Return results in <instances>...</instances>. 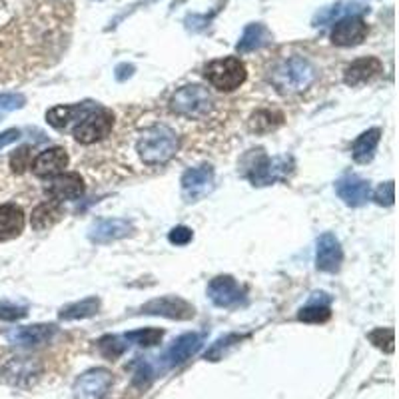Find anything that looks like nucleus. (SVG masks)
<instances>
[{
    "instance_id": "19",
    "label": "nucleus",
    "mask_w": 399,
    "mask_h": 399,
    "mask_svg": "<svg viewBox=\"0 0 399 399\" xmlns=\"http://www.w3.org/2000/svg\"><path fill=\"white\" fill-rule=\"evenodd\" d=\"M381 72H383V64L375 56L353 60L343 72V82L353 88V86H359V84H366L369 80H373Z\"/></svg>"
},
{
    "instance_id": "28",
    "label": "nucleus",
    "mask_w": 399,
    "mask_h": 399,
    "mask_svg": "<svg viewBox=\"0 0 399 399\" xmlns=\"http://www.w3.org/2000/svg\"><path fill=\"white\" fill-rule=\"evenodd\" d=\"M281 122H284V114L281 112H276V110H258L249 118V130L258 132V134H264V132H271V130L281 126Z\"/></svg>"
},
{
    "instance_id": "14",
    "label": "nucleus",
    "mask_w": 399,
    "mask_h": 399,
    "mask_svg": "<svg viewBox=\"0 0 399 399\" xmlns=\"http://www.w3.org/2000/svg\"><path fill=\"white\" fill-rule=\"evenodd\" d=\"M336 192H338L339 200H343L346 206L359 208L371 198V184L356 174H348L336 182Z\"/></svg>"
},
{
    "instance_id": "30",
    "label": "nucleus",
    "mask_w": 399,
    "mask_h": 399,
    "mask_svg": "<svg viewBox=\"0 0 399 399\" xmlns=\"http://www.w3.org/2000/svg\"><path fill=\"white\" fill-rule=\"evenodd\" d=\"M124 338L128 341L130 346L136 343L142 348H152V346H158L162 338H164V331L156 328H146V329H136V331H130L124 333Z\"/></svg>"
},
{
    "instance_id": "13",
    "label": "nucleus",
    "mask_w": 399,
    "mask_h": 399,
    "mask_svg": "<svg viewBox=\"0 0 399 399\" xmlns=\"http://www.w3.org/2000/svg\"><path fill=\"white\" fill-rule=\"evenodd\" d=\"M341 261H343V249H341L339 239L331 232L321 234L318 238V248H316V268L319 271L333 274L341 268Z\"/></svg>"
},
{
    "instance_id": "18",
    "label": "nucleus",
    "mask_w": 399,
    "mask_h": 399,
    "mask_svg": "<svg viewBox=\"0 0 399 399\" xmlns=\"http://www.w3.org/2000/svg\"><path fill=\"white\" fill-rule=\"evenodd\" d=\"M56 336V326L52 323H36V326H26V328H16L9 333V341L14 346L22 348H32V346H42Z\"/></svg>"
},
{
    "instance_id": "4",
    "label": "nucleus",
    "mask_w": 399,
    "mask_h": 399,
    "mask_svg": "<svg viewBox=\"0 0 399 399\" xmlns=\"http://www.w3.org/2000/svg\"><path fill=\"white\" fill-rule=\"evenodd\" d=\"M204 76L219 92H234L246 82L248 72L242 60L236 56H228V58L212 60L204 68Z\"/></svg>"
},
{
    "instance_id": "10",
    "label": "nucleus",
    "mask_w": 399,
    "mask_h": 399,
    "mask_svg": "<svg viewBox=\"0 0 399 399\" xmlns=\"http://www.w3.org/2000/svg\"><path fill=\"white\" fill-rule=\"evenodd\" d=\"M208 298L218 308H238L246 301V289L232 276H216L208 284Z\"/></svg>"
},
{
    "instance_id": "22",
    "label": "nucleus",
    "mask_w": 399,
    "mask_h": 399,
    "mask_svg": "<svg viewBox=\"0 0 399 399\" xmlns=\"http://www.w3.org/2000/svg\"><path fill=\"white\" fill-rule=\"evenodd\" d=\"M98 108V106H94V104H74V106H54V108H50L46 112V120H48L50 126H54V128H66L72 120H82L86 114L90 112H94V110Z\"/></svg>"
},
{
    "instance_id": "29",
    "label": "nucleus",
    "mask_w": 399,
    "mask_h": 399,
    "mask_svg": "<svg viewBox=\"0 0 399 399\" xmlns=\"http://www.w3.org/2000/svg\"><path fill=\"white\" fill-rule=\"evenodd\" d=\"M130 348V343L126 341L124 336H104L98 339V349L100 353L106 359H118L126 349Z\"/></svg>"
},
{
    "instance_id": "12",
    "label": "nucleus",
    "mask_w": 399,
    "mask_h": 399,
    "mask_svg": "<svg viewBox=\"0 0 399 399\" xmlns=\"http://www.w3.org/2000/svg\"><path fill=\"white\" fill-rule=\"evenodd\" d=\"M368 22L358 14H353V16H346L336 22V26L331 30V42L336 46H358L368 38Z\"/></svg>"
},
{
    "instance_id": "15",
    "label": "nucleus",
    "mask_w": 399,
    "mask_h": 399,
    "mask_svg": "<svg viewBox=\"0 0 399 399\" xmlns=\"http://www.w3.org/2000/svg\"><path fill=\"white\" fill-rule=\"evenodd\" d=\"M132 232H134V226H132V222H128V219H100V222H96L88 229V239L92 244H100L102 246V244H110V242H116V239L128 238Z\"/></svg>"
},
{
    "instance_id": "1",
    "label": "nucleus",
    "mask_w": 399,
    "mask_h": 399,
    "mask_svg": "<svg viewBox=\"0 0 399 399\" xmlns=\"http://www.w3.org/2000/svg\"><path fill=\"white\" fill-rule=\"evenodd\" d=\"M136 152L146 166H164L178 152V136L168 126H150L142 132Z\"/></svg>"
},
{
    "instance_id": "21",
    "label": "nucleus",
    "mask_w": 399,
    "mask_h": 399,
    "mask_svg": "<svg viewBox=\"0 0 399 399\" xmlns=\"http://www.w3.org/2000/svg\"><path fill=\"white\" fill-rule=\"evenodd\" d=\"M24 212L16 204H2L0 206V242L19 238L24 229Z\"/></svg>"
},
{
    "instance_id": "5",
    "label": "nucleus",
    "mask_w": 399,
    "mask_h": 399,
    "mask_svg": "<svg viewBox=\"0 0 399 399\" xmlns=\"http://www.w3.org/2000/svg\"><path fill=\"white\" fill-rule=\"evenodd\" d=\"M170 108L184 118H204L212 110V96L208 90L198 84H188L172 96Z\"/></svg>"
},
{
    "instance_id": "35",
    "label": "nucleus",
    "mask_w": 399,
    "mask_h": 399,
    "mask_svg": "<svg viewBox=\"0 0 399 399\" xmlns=\"http://www.w3.org/2000/svg\"><path fill=\"white\" fill-rule=\"evenodd\" d=\"M26 104V98L22 94H0V120L4 118L6 114L14 112V110H20L22 106Z\"/></svg>"
},
{
    "instance_id": "24",
    "label": "nucleus",
    "mask_w": 399,
    "mask_h": 399,
    "mask_svg": "<svg viewBox=\"0 0 399 399\" xmlns=\"http://www.w3.org/2000/svg\"><path fill=\"white\" fill-rule=\"evenodd\" d=\"M62 216H64L62 204L56 200H48V202H42L40 206L32 209L30 224L36 232H44V229L52 228L54 224H58Z\"/></svg>"
},
{
    "instance_id": "16",
    "label": "nucleus",
    "mask_w": 399,
    "mask_h": 399,
    "mask_svg": "<svg viewBox=\"0 0 399 399\" xmlns=\"http://www.w3.org/2000/svg\"><path fill=\"white\" fill-rule=\"evenodd\" d=\"M68 166V152L64 148H48L32 160V172L36 178H54Z\"/></svg>"
},
{
    "instance_id": "7",
    "label": "nucleus",
    "mask_w": 399,
    "mask_h": 399,
    "mask_svg": "<svg viewBox=\"0 0 399 399\" xmlns=\"http://www.w3.org/2000/svg\"><path fill=\"white\" fill-rule=\"evenodd\" d=\"M214 180H216V174H214V168L208 166V164L186 170L182 174V180H180L182 198L186 200L188 204L206 198L209 192L214 190Z\"/></svg>"
},
{
    "instance_id": "17",
    "label": "nucleus",
    "mask_w": 399,
    "mask_h": 399,
    "mask_svg": "<svg viewBox=\"0 0 399 399\" xmlns=\"http://www.w3.org/2000/svg\"><path fill=\"white\" fill-rule=\"evenodd\" d=\"M46 192H48L50 198L56 200L60 204L62 202H72V200H78L84 194V180L76 172L58 174L46 186Z\"/></svg>"
},
{
    "instance_id": "9",
    "label": "nucleus",
    "mask_w": 399,
    "mask_h": 399,
    "mask_svg": "<svg viewBox=\"0 0 399 399\" xmlns=\"http://www.w3.org/2000/svg\"><path fill=\"white\" fill-rule=\"evenodd\" d=\"M112 383H114V378L108 369H90L76 379V383L72 388L74 399H102L108 393Z\"/></svg>"
},
{
    "instance_id": "31",
    "label": "nucleus",
    "mask_w": 399,
    "mask_h": 399,
    "mask_svg": "<svg viewBox=\"0 0 399 399\" xmlns=\"http://www.w3.org/2000/svg\"><path fill=\"white\" fill-rule=\"evenodd\" d=\"M239 341H242V336H238V333H228V336H224V338L216 339V341L212 343V348L206 351V359H209V361H219V359L226 356V351H228L229 348H234Z\"/></svg>"
},
{
    "instance_id": "33",
    "label": "nucleus",
    "mask_w": 399,
    "mask_h": 399,
    "mask_svg": "<svg viewBox=\"0 0 399 399\" xmlns=\"http://www.w3.org/2000/svg\"><path fill=\"white\" fill-rule=\"evenodd\" d=\"M30 166H32V150H30V146H22V148L12 152L10 168H12L14 174H24Z\"/></svg>"
},
{
    "instance_id": "26",
    "label": "nucleus",
    "mask_w": 399,
    "mask_h": 399,
    "mask_svg": "<svg viewBox=\"0 0 399 399\" xmlns=\"http://www.w3.org/2000/svg\"><path fill=\"white\" fill-rule=\"evenodd\" d=\"M329 318H331V309H329L328 294H314L308 306L299 309L298 314L299 321H306V323H323Z\"/></svg>"
},
{
    "instance_id": "25",
    "label": "nucleus",
    "mask_w": 399,
    "mask_h": 399,
    "mask_svg": "<svg viewBox=\"0 0 399 399\" xmlns=\"http://www.w3.org/2000/svg\"><path fill=\"white\" fill-rule=\"evenodd\" d=\"M379 140H381V130H366L361 136H358V140H356L353 146H351V156H353V160H356L358 164H368V162H371L375 150H378Z\"/></svg>"
},
{
    "instance_id": "6",
    "label": "nucleus",
    "mask_w": 399,
    "mask_h": 399,
    "mask_svg": "<svg viewBox=\"0 0 399 399\" xmlns=\"http://www.w3.org/2000/svg\"><path fill=\"white\" fill-rule=\"evenodd\" d=\"M114 126V114L106 108H96L86 114L74 128V140L80 144H94L98 140L106 138Z\"/></svg>"
},
{
    "instance_id": "38",
    "label": "nucleus",
    "mask_w": 399,
    "mask_h": 399,
    "mask_svg": "<svg viewBox=\"0 0 399 399\" xmlns=\"http://www.w3.org/2000/svg\"><path fill=\"white\" fill-rule=\"evenodd\" d=\"M19 138H20V130L16 128L4 130V132L0 134V150H4L6 146H10L12 142H16Z\"/></svg>"
},
{
    "instance_id": "20",
    "label": "nucleus",
    "mask_w": 399,
    "mask_h": 399,
    "mask_svg": "<svg viewBox=\"0 0 399 399\" xmlns=\"http://www.w3.org/2000/svg\"><path fill=\"white\" fill-rule=\"evenodd\" d=\"M368 10L369 6L359 4V2H336V4H331V6L318 10L314 20H311V24H314V26H326V24H331L333 20L338 22V20L346 19V16H353V14L361 16V14L368 12Z\"/></svg>"
},
{
    "instance_id": "2",
    "label": "nucleus",
    "mask_w": 399,
    "mask_h": 399,
    "mask_svg": "<svg viewBox=\"0 0 399 399\" xmlns=\"http://www.w3.org/2000/svg\"><path fill=\"white\" fill-rule=\"evenodd\" d=\"M316 76H318V72L309 60L301 58V56H291L274 68L269 80L279 94L289 96V94L306 92L316 82Z\"/></svg>"
},
{
    "instance_id": "8",
    "label": "nucleus",
    "mask_w": 399,
    "mask_h": 399,
    "mask_svg": "<svg viewBox=\"0 0 399 399\" xmlns=\"http://www.w3.org/2000/svg\"><path fill=\"white\" fill-rule=\"evenodd\" d=\"M204 346V339L200 333H184V336H180L172 346H170L166 351H164V356L160 359V371H168V369H174L182 366V363H186L192 356H196L200 349Z\"/></svg>"
},
{
    "instance_id": "27",
    "label": "nucleus",
    "mask_w": 399,
    "mask_h": 399,
    "mask_svg": "<svg viewBox=\"0 0 399 399\" xmlns=\"http://www.w3.org/2000/svg\"><path fill=\"white\" fill-rule=\"evenodd\" d=\"M100 309V299L96 296H90V298L80 299V301H74L66 308L60 309V319L64 321H74V319H86L96 316Z\"/></svg>"
},
{
    "instance_id": "32",
    "label": "nucleus",
    "mask_w": 399,
    "mask_h": 399,
    "mask_svg": "<svg viewBox=\"0 0 399 399\" xmlns=\"http://www.w3.org/2000/svg\"><path fill=\"white\" fill-rule=\"evenodd\" d=\"M368 338H369V341L375 346V348L383 349V351H388V353H391L393 348H395V331H393L391 328L373 329Z\"/></svg>"
},
{
    "instance_id": "37",
    "label": "nucleus",
    "mask_w": 399,
    "mask_h": 399,
    "mask_svg": "<svg viewBox=\"0 0 399 399\" xmlns=\"http://www.w3.org/2000/svg\"><path fill=\"white\" fill-rule=\"evenodd\" d=\"M192 238H194V232L186 226H176V228L170 229L168 234L170 244H174V246H186L192 242Z\"/></svg>"
},
{
    "instance_id": "23",
    "label": "nucleus",
    "mask_w": 399,
    "mask_h": 399,
    "mask_svg": "<svg viewBox=\"0 0 399 399\" xmlns=\"http://www.w3.org/2000/svg\"><path fill=\"white\" fill-rule=\"evenodd\" d=\"M269 40H271V32L268 30V26L261 24V22H252V24L246 26L244 34L239 36L238 44H236V52L248 54V52H254V50L266 46Z\"/></svg>"
},
{
    "instance_id": "3",
    "label": "nucleus",
    "mask_w": 399,
    "mask_h": 399,
    "mask_svg": "<svg viewBox=\"0 0 399 399\" xmlns=\"http://www.w3.org/2000/svg\"><path fill=\"white\" fill-rule=\"evenodd\" d=\"M252 164L246 168V176L254 186H269L279 180H286L289 172L294 170L291 158L279 156V158H269L261 150H252Z\"/></svg>"
},
{
    "instance_id": "36",
    "label": "nucleus",
    "mask_w": 399,
    "mask_h": 399,
    "mask_svg": "<svg viewBox=\"0 0 399 399\" xmlns=\"http://www.w3.org/2000/svg\"><path fill=\"white\" fill-rule=\"evenodd\" d=\"M373 200L378 202L379 206H393V202H395V184L391 180L385 182V184H381L373 192Z\"/></svg>"
},
{
    "instance_id": "34",
    "label": "nucleus",
    "mask_w": 399,
    "mask_h": 399,
    "mask_svg": "<svg viewBox=\"0 0 399 399\" xmlns=\"http://www.w3.org/2000/svg\"><path fill=\"white\" fill-rule=\"evenodd\" d=\"M28 316V308L26 306H19V304H12L6 299H0V319L4 321H16Z\"/></svg>"
},
{
    "instance_id": "11",
    "label": "nucleus",
    "mask_w": 399,
    "mask_h": 399,
    "mask_svg": "<svg viewBox=\"0 0 399 399\" xmlns=\"http://www.w3.org/2000/svg\"><path fill=\"white\" fill-rule=\"evenodd\" d=\"M142 314L146 316H162L168 319H192L194 318V308L190 306L186 299L178 296H164V298L150 299L140 308Z\"/></svg>"
}]
</instances>
